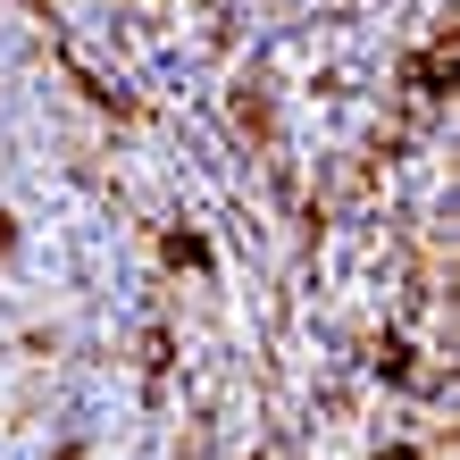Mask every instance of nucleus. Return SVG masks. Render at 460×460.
<instances>
[{
  "mask_svg": "<svg viewBox=\"0 0 460 460\" xmlns=\"http://www.w3.org/2000/svg\"><path fill=\"white\" fill-rule=\"evenodd\" d=\"M0 243H9V226H0Z\"/></svg>",
  "mask_w": 460,
  "mask_h": 460,
  "instance_id": "f257e3e1",
  "label": "nucleus"
}]
</instances>
